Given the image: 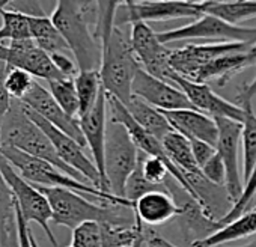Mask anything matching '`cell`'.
Instances as JSON below:
<instances>
[{
    "mask_svg": "<svg viewBox=\"0 0 256 247\" xmlns=\"http://www.w3.org/2000/svg\"><path fill=\"white\" fill-rule=\"evenodd\" d=\"M70 247H72V246H70Z\"/></svg>",
    "mask_w": 256,
    "mask_h": 247,
    "instance_id": "c3c4849f",
    "label": "cell"
},
{
    "mask_svg": "<svg viewBox=\"0 0 256 247\" xmlns=\"http://www.w3.org/2000/svg\"><path fill=\"white\" fill-rule=\"evenodd\" d=\"M200 172L204 174V176L216 184V186H224L226 184V168L222 162V158L218 157V154H216L202 169Z\"/></svg>",
    "mask_w": 256,
    "mask_h": 247,
    "instance_id": "d590c367",
    "label": "cell"
},
{
    "mask_svg": "<svg viewBox=\"0 0 256 247\" xmlns=\"http://www.w3.org/2000/svg\"><path fill=\"white\" fill-rule=\"evenodd\" d=\"M23 106L29 108L30 112L41 116L44 120L50 122L53 127L64 132L74 140H77L80 145L86 146V140L83 138L80 124L77 118L70 116L64 112V108L56 102V100L52 96L48 89L42 88L38 82L34 83L32 89L28 92V95L22 100Z\"/></svg>",
    "mask_w": 256,
    "mask_h": 247,
    "instance_id": "ac0fdd59",
    "label": "cell"
},
{
    "mask_svg": "<svg viewBox=\"0 0 256 247\" xmlns=\"http://www.w3.org/2000/svg\"><path fill=\"white\" fill-rule=\"evenodd\" d=\"M139 162V150L130 134L119 122L110 120L106 133V178L108 192L120 199H125V186L134 172Z\"/></svg>",
    "mask_w": 256,
    "mask_h": 247,
    "instance_id": "8992f818",
    "label": "cell"
},
{
    "mask_svg": "<svg viewBox=\"0 0 256 247\" xmlns=\"http://www.w3.org/2000/svg\"><path fill=\"white\" fill-rule=\"evenodd\" d=\"M5 8L10 11H16L18 14H23L26 17H46V11L41 2H26V0L17 2V0H12V2L5 4Z\"/></svg>",
    "mask_w": 256,
    "mask_h": 247,
    "instance_id": "74e56055",
    "label": "cell"
},
{
    "mask_svg": "<svg viewBox=\"0 0 256 247\" xmlns=\"http://www.w3.org/2000/svg\"><path fill=\"white\" fill-rule=\"evenodd\" d=\"M2 172L10 188L12 190L16 206L20 210L24 220L28 223L30 222L38 223L44 229L52 246L58 247V240L50 229V222L53 220V211L47 198L40 192L38 187L32 186L24 178H22L18 172L6 162L5 157L2 162Z\"/></svg>",
    "mask_w": 256,
    "mask_h": 247,
    "instance_id": "9c48e42d",
    "label": "cell"
},
{
    "mask_svg": "<svg viewBox=\"0 0 256 247\" xmlns=\"http://www.w3.org/2000/svg\"><path fill=\"white\" fill-rule=\"evenodd\" d=\"M247 59H248V62H250V66L256 64V44L252 46V47L247 50Z\"/></svg>",
    "mask_w": 256,
    "mask_h": 247,
    "instance_id": "ee69618b",
    "label": "cell"
},
{
    "mask_svg": "<svg viewBox=\"0 0 256 247\" xmlns=\"http://www.w3.org/2000/svg\"><path fill=\"white\" fill-rule=\"evenodd\" d=\"M188 140L192 144V151H193L194 160H196L199 169H202L217 154V150H216V146H212L206 142L198 140V139H188Z\"/></svg>",
    "mask_w": 256,
    "mask_h": 247,
    "instance_id": "f35d334b",
    "label": "cell"
},
{
    "mask_svg": "<svg viewBox=\"0 0 256 247\" xmlns=\"http://www.w3.org/2000/svg\"><path fill=\"white\" fill-rule=\"evenodd\" d=\"M238 247H256V240L248 242V244H246V246H238Z\"/></svg>",
    "mask_w": 256,
    "mask_h": 247,
    "instance_id": "bcb514c9",
    "label": "cell"
},
{
    "mask_svg": "<svg viewBox=\"0 0 256 247\" xmlns=\"http://www.w3.org/2000/svg\"><path fill=\"white\" fill-rule=\"evenodd\" d=\"M0 154L6 158V162L18 172V175L22 178H24L28 182H30L35 187H64V188H70V190L83 193L86 196H92L104 204L125 205V206L134 208V205L128 199H120L113 194L104 193L90 184L82 182V181L66 175L65 172H62L52 163L35 158L32 156H28L16 148L0 146Z\"/></svg>",
    "mask_w": 256,
    "mask_h": 247,
    "instance_id": "5b68a950",
    "label": "cell"
},
{
    "mask_svg": "<svg viewBox=\"0 0 256 247\" xmlns=\"http://www.w3.org/2000/svg\"><path fill=\"white\" fill-rule=\"evenodd\" d=\"M107 94L102 89L96 104L94 108L86 113L84 116L78 118V124L92 154V162L95 163L100 176H101V192L108 193L107 178H106V168H104V157H106V133H107Z\"/></svg>",
    "mask_w": 256,
    "mask_h": 247,
    "instance_id": "e0dca14e",
    "label": "cell"
},
{
    "mask_svg": "<svg viewBox=\"0 0 256 247\" xmlns=\"http://www.w3.org/2000/svg\"><path fill=\"white\" fill-rule=\"evenodd\" d=\"M0 62L6 64L11 68L23 70L32 77L42 78L47 83L65 77L54 66L52 56L41 50L34 40L8 44L0 42Z\"/></svg>",
    "mask_w": 256,
    "mask_h": 247,
    "instance_id": "7c38bea8",
    "label": "cell"
},
{
    "mask_svg": "<svg viewBox=\"0 0 256 247\" xmlns=\"http://www.w3.org/2000/svg\"><path fill=\"white\" fill-rule=\"evenodd\" d=\"M5 4H6V0H0V18H2L0 42H4V41L16 42V41L32 40L29 18L23 14L6 10Z\"/></svg>",
    "mask_w": 256,
    "mask_h": 247,
    "instance_id": "484cf974",
    "label": "cell"
},
{
    "mask_svg": "<svg viewBox=\"0 0 256 247\" xmlns=\"http://www.w3.org/2000/svg\"><path fill=\"white\" fill-rule=\"evenodd\" d=\"M98 2H56L52 22L68 44L80 71H100L101 42L96 36Z\"/></svg>",
    "mask_w": 256,
    "mask_h": 247,
    "instance_id": "7a4b0ae2",
    "label": "cell"
},
{
    "mask_svg": "<svg viewBox=\"0 0 256 247\" xmlns=\"http://www.w3.org/2000/svg\"><path fill=\"white\" fill-rule=\"evenodd\" d=\"M139 158H140L142 172H144L145 180L158 188H164V182L170 176L169 166L163 160H160L157 157L146 156L140 151H139Z\"/></svg>",
    "mask_w": 256,
    "mask_h": 247,
    "instance_id": "f546056e",
    "label": "cell"
},
{
    "mask_svg": "<svg viewBox=\"0 0 256 247\" xmlns=\"http://www.w3.org/2000/svg\"><path fill=\"white\" fill-rule=\"evenodd\" d=\"M125 107L128 108V112H130V114L133 116V119L139 124V126L146 133H150L151 136L158 139L160 142H163V139L169 133L174 132L168 118L158 108L152 107L151 104L145 102L144 100L133 96L132 101Z\"/></svg>",
    "mask_w": 256,
    "mask_h": 247,
    "instance_id": "44dd1931",
    "label": "cell"
},
{
    "mask_svg": "<svg viewBox=\"0 0 256 247\" xmlns=\"http://www.w3.org/2000/svg\"><path fill=\"white\" fill-rule=\"evenodd\" d=\"M0 146H11L28 156L44 160L65 172L66 175L89 184L78 172L66 166L58 156L53 144L47 134L29 118L22 101L14 100L10 113L5 118L2 134H0ZM92 186V184H90Z\"/></svg>",
    "mask_w": 256,
    "mask_h": 247,
    "instance_id": "277c9868",
    "label": "cell"
},
{
    "mask_svg": "<svg viewBox=\"0 0 256 247\" xmlns=\"http://www.w3.org/2000/svg\"><path fill=\"white\" fill-rule=\"evenodd\" d=\"M120 2H98L96 36L101 42L100 77L107 95L126 106L133 98V82L142 68L130 36L114 24Z\"/></svg>",
    "mask_w": 256,
    "mask_h": 247,
    "instance_id": "6da1fadb",
    "label": "cell"
},
{
    "mask_svg": "<svg viewBox=\"0 0 256 247\" xmlns=\"http://www.w3.org/2000/svg\"><path fill=\"white\" fill-rule=\"evenodd\" d=\"M250 235H256V208L246 211L242 216L223 226L220 230H217L206 240L194 242L193 247H218L222 244L232 242Z\"/></svg>",
    "mask_w": 256,
    "mask_h": 247,
    "instance_id": "7402d4cb",
    "label": "cell"
},
{
    "mask_svg": "<svg viewBox=\"0 0 256 247\" xmlns=\"http://www.w3.org/2000/svg\"><path fill=\"white\" fill-rule=\"evenodd\" d=\"M116 12L114 24L168 22L178 18H200L205 14L204 2H188V0H148V2H120Z\"/></svg>",
    "mask_w": 256,
    "mask_h": 247,
    "instance_id": "52a82bcc",
    "label": "cell"
},
{
    "mask_svg": "<svg viewBox=\"0 0 256 247\" xmlns=\"http://www.w3.org/2000/svg\"><path fill=\"white\" fill-rule=\"evenodd\" d=\"M48 92L56 100V102L64 108L65 113L78 119L80 102H78V95H77L74 78L64 77L59 80L48 82Z\"/></svg>",
    "mask_w": 256,
    "mask_h": 247,
    "instance_id": "f1b7e54d",
    "label": "cell"
},
{
    "mask_svg": "<svg viewBox=\"0 0 256 247\" xmlns=\"http://www.w3.org/2000/svg\"><path fill=\"white\" fill-rule=\"evenodd\" d=\"M52 60L54 64V66L58 68V71L65 76V77H70V78H76V76L80 72L77 64L70 59L66 56V53H56V54H52Z\"/></svg>",
    "mask_w": 256,
    "mask_h": 247,
    "instance_id": "ab89813d",
    "label": "cell"
},
{
    "mask_svg": "<svg viewBox=\"0 0 256 247\" xmlns=\"http://www.w3.org/2000/svg\"><path fill=\"white\" fill-rule=\"evenodd\" d=\"M256 96V77L244 84L240 90V94L236 95V100H238V106L240 107H244V106H252V100Z\"/></svg>",
    "mask_w": 256,
    "mask_h": 247,
    "instance_id": "b9f144b4",
    "label": "cell"
},
{
    "mask_svg": "<svg viewBox=\"0 0 256 247\" xmlns=\"http://www.w3.org/2000/svg\"><path fill=\"white\" fill-rule=\"evenodd\" d=\"M241 108L244 110L241 145H242V157H244L242 178L246 181L256 164V113L253 112L252 106H244Z\"/></svg>",
    "mask_w": 256,
    "mask_h": 247,
    "instance_id": "83f0119b",
    "label": "cell"
},
{
    "mask_svg": "<svg viewBox=\"0 0 256 247\" xmlns=\"http://www.w3.org/2000/svg\"><path fill=\"white\" fill-rule=\"evenodd\" d=\"M250 47H252L250 44H244V42H216V44H200V46L188 44L182 48L172 50L170 66L182 78L194 82L199 70L206 64H210L211 60L226 54L247 52Z\"/></svg>",
    "mask_w": 256,
    "mask_h": 247,
    "instance_id": "4fadbf2b",
    "label": "cell"
},
{
    "mask_svg": "<svg viewBox=\"0 0 256 247\" xmlns=\"http://www.w3.org/2000/svg\"><path fill=\"white\" fill-rule=\"evenodd\" d=\"M254 194H256V164H254L252 174L248 175V178L244 181V188H242L240 199L234 204L232 210L222 220H218L222 223V226H226L230 222H234L235 218H238L240 216H242L247 211V206L252 202V199L254 198Z\"/></svg>",
    "mask_w": 256,
    "mask_h": 247,
    "instance_id": "4dcf8cb0",
    "label": "cell"
},
{
    "mask_svg": "<svg viewBox=\"0 0 256 247\" xmlns=\"http://www.w3.org/2000/svg\"><path fill=\"white\" fill-rule=\"evenodd\" d=\"M2 162H4V156L0 154V218L8 217V216H14L16 214V200H14V194L12 190L10 188L4 172H2Z\"/></svg>",
    "mask_w": 256,
    "mask_h": 247,
    "instance_id": "e575fe53",
    "label": "cell"
},
{
    "mask_svg": "<svg viewBox=\"0 0 256 247\" xmlns=\"http://www.w3.org/2000/svg\"><path fill=\"white\" fill-rule=\"evenodd\" d=\"M72 247H102L101 223L86 222L72 229Z\"/></svg>",
    "mask_w": 256,
    "mask_h": 247,
    "instance_id": "d6a6232c",
    "label": "cell"
},
{
    "mask_svg": "<svg viewBox=\"0 0 256 247\" xmlns=\"http://www.w3.org/2000/svg\"><path fill=\"white\" fill-rule=\"evenodd\" d=\"M146 241H150L151 244H154L156 247H178L176 244H174V242H170V241H168L166 238H163V236H160V235H157V234H151L150 236H148V240Z\"/></svg>",
    "mask_w": 256,
    "mask_h": 247,
    "instance_id": "7bdbcfd3",
    "label": "cell"
},
{
    "mask_svg": "<svg viewBox=\"0 0 256 247\" xmlns=\"http://www.w3.org/2000/svg\"><path fill=\"white\" fill-rule=\"evenodd\" d=\"M30 241H32V246H34V247H40V246H38V242H36V238H35V235L32 234V230H30Z\"/></svg>",
    "mask_w": 256,
    "mask_h": 247,
    "instance_id": "f6af8a7d",
    "label": "cell"
},
{
    "mask_svg": "<svg viewBox=\"0 0 256 247\" xmlns=\"http://www.w3.org/2000/svg\"><path fill=\"white\" fill-rule=\"evenodd\" d=\"M74 83H76L78 102H80L78 118H82L94 108V106L96 104L102 92L100 71H80L76 76Z\"/></svg>",
    "mask_w": 256,
    "mask_h": 247,
    "instance_id": "4316f807",
    "label": "cell"
},
{
    "mask_svg": "<svg viewBox=\"0 0 256 247\" xmlns=\"http://www.w3.org/2000/svg\"><path fill=\"white\" fill-rule=\"evenodd\" d=\"M218 128V140L216 145L217 154L222 158L224 168H226V190L232 202L235 204L241 193H242V181H241V174H240V145H241V134H242V124L232 120V119H224V118H217L214 119Z\"/></svg>",
    "mask_w": 256,
    "mask_h": 247,
    "instance_id": "5bb4252c",
    "label": "cell"
},
{
    "mask_svg": "<svg viewBox=\"0 0 256 247\" xmlns=\"http://www.w3.org/2000/svg\"><path fill=\"white\" fill-rule=\"evenodd\" d=\"M34 83H35L34 77L30 74H28L26 71L8 66L5 86L12 100L22 101L28 95V92L32 89Z\"/></svg>",
    "mask_w": 256,
    "mask_h": 247,
    "instance_id": "1f68e13d",
    "label": "cell"
},
{
    "mask_svg": "<svg viewBox=\"0 0 256 247\" xmlns=\"http://www.w3.org/2000/svg\"><path fill=\"white\" fill-rule=\"evenodd\" d=\"M16 217H17V224H18V236H20V247H34L30 241V229L29 223L24 220L22 216L20 210L16 206Z\"/></svg>",
    "mask_w": 256,
    "mask_h": 247,
    "instance_id": "60d3db41",
    "label": "cell"
},
{
    "mask_svg": "<svg viewBox=\"0 0 256 247\" xmlns=\"http://www.w3.org/2000/svg\"><path fill=\"white\" fill-rule=\"evenodd\" d=\"M170 83L186 94V96L188 98V101L198 112H202L211 116L212 119L224 118V119H232V120L242 124L244 110L238 104H234L224 100L223 96L217 95L206 83L192 82V80L182 78L178 74L174 76Z\"/></svg>",
    "mask_w": 256,
    "mask_h": 247,
    "instance_id": "2e32d148",
    "label": "cell"
},
{
    "mask_svg": "<svg viewBox=\"0 0 256 247\" xmlns=\"http://www.w3.org/2000/svg\"><path fill=\"white\" fill-rule=\"evenodd\" d=\"M162 145H163L164 152L169 157V160L175 164V168L182 175L200 172V169L194 160L193 151H192V144L186 136H182L174 130L163 139Z\"/></svg>",
    "mask_w": 256,
    "mask_h": 247,
    "instance_id": "d4e9b609",
    "label": "cell"
},
{
    "mask_svg": "<svg viewBox=\"0 0 256 247\" xmlns=\"http://www.w3.org/2000/svg\"><path fill=\"white\" fill-rule=\"evenodd\" d=\"M130 42L136 58L146 72L160 80L169 83L172 82L174 76H176V72L170 66L172 50L160 42L157 32H154V29L148 23L132 24Z\"/></svg>",
    "mask_w": 256,
    "mask_h": 247,
    "instance_id": "30bf717a",
    "label": "cell"
},
{
    "mask_svg": "<svg viewBox=\"0 0 256 247\" xmlns=\"http://www.w3.org/2000/svg\"><path fill=\"white\" fill-rule=\"evenodd\" d=\"M205 14L214 16L229 24L240 26L246 20L256 18V0H234V2H218L206 0L204 2Z\"/></svg>",
    "mask_w": 256,
    "mask_h": 247,
    "instance_id": "603a6c76",
    "label": "cell"
},
{
    "mask_svg": "<svg viewBox=\"0 0 256 247\" xmlns=\"http://www.w3.org/2000/svg\"><path fill=\"white\" fill-rule=\"evenodd\" d=\"M47 198L52 211L53 223L76 229L86 222L114 223V224H136L138 218L134 210L125 205L114 204H94L83 196V193L64 187H38Z\"/></svg>",
    "mask_w": 256,
    "mask_h": 247,
    "instance_id": "3957f363",
    "label": "cell"
},
{
    "mask_svg": "<svg viewBox=\"0 0 256 247\" xmlns=\"http://www.w3.org/2000/svg\"><path fill=\"white\" fill-rule=\"evenodd\" d=\"M158 40L164 46L174 41L184 40H220V42H244L256 44V28H244L229 24L214 16L204 14L190 24L158 32Z\"/></svg>",
    "mask_w": 256,
    "mask_h": 247,
    "instance_id": "ba28073f",
    "label": "cell"
},
{
    "mask_svg": "<svg viewBox=\"0 0 256 247\" xmlns=\"http://www.w3.org/2000/svg\"><path fill=\"white\" fill-rule=\"evenodd\" d=\"M172 128L187 139H198L206 142L212 146L217 145L218 140V128L216 120L194 108L175 110V112H162Z\"/></svg>",
    "mask_w": 256,
    "mask_h": 247,
    "instance_id": "d6986e66",
    "label": "cell"
},
{
    "mask_svg": "<svg viewBox=\"0 0 256 247\" xmlns=\"http://www.w3.org/2000/svg\"><path fill=\"white\" fill-rule=\"evenodd\" d=\"M0 247H20L16 214L0 218Z\"/></svg>",
    "mask_w": 256,
    "mask_h": 247,
    "instance_id": "836d02e7",
    "label": "cell"
},
{
    "mask_svg": "<svg viewBox=\"0 0 256 247\" xmlns=\"http://www.w3.org/2000/svg\"><path fill=\"white\" fill-rule=\"evenodd\" d=\"M134 214L139 224L160 226L180 216L181 208L168 190H152L134 202Z\"/></svg>",
    "mask_w": 256,
    "mask_h": 247,
    "instance_id": "ffe728a7",
    "label": "cell"
},
{
    "mask_svg": "<svg viewBox=\"0 0 256 247\" xmlns=\"http://www.w3.org/2000/svg\"><path fill=\"white\" fill-rule=\"evenodd\" d=\"M144 247H156L154 244H151L150 241H145V244H144Z\"/></svg>",
    "mask_w": 256,
    "mask_h": 247,
    "instance_id": "7dc6e473",
    "label": "cell"
},
{
    "mask_svg": "<svg viewBox=\"0 0 256 247\" xmlns=\"http://www.w3.org/2000/svg\"><path fill=\"white\" fill-rule=\"evenodd\" d=\"M133 96L144 100L160 112H175L194 108L186 94L175 84L160 80L140 68L133 82ZM196 110V108H194Z\"/></svg>",
    "mask_w": 256,
    "mask_h": 247,
    "instance_id": "9a60e30c",
    "label": "cell"
},
{
    "mask_svg": "<svg viewBox=\"0 0 256 247\" xmlns=\"http://www.w3.org/2000/svg\"><path fill=\"white\" fill-rule=\"evenodd\" d=\"M6 72H8V65L0 62V134H2V127L6 114L10 113L11 107H12V98L5 86V80H6Z\"/></svg>",
    "mask_w": 256,
    "mask_h": 247,
    "instance_id": "8d00e7d4",
    "label": "cell"
},
{
    "mask_svg": "<svg viewBox=\"0 0 256 247\" xmlns=\"http://www.w3.org/2000/svg\"><path fill=\"white\" fill-rule=\"evenodd\" d=\"M30 24V34L35 44L44 50L46 53L56 54L70 52L68 44L65 42L64 36L52 22V17H28Z\"/></svg>",
    "mask_w": 256,
    "mask_h": 247,
    "instance_id": "cb8c5ba5",
    "label": "cell"
},
{
    "mask_svg": "<svg viewBox=\"0 0 256 247\" xmlns=\"http://www.w3.org/2000/svg\"><path fill=\"white\" fill-rule=\"evenodd\" d=\"M26 112H28L29 118L47 134V138L53 144V146H54L59 158L66 166H70L71 169H74L76 172H78L89 184H92L94 187H96L98 190H101V176H100V172H98L95 163L84 154V151H83L84 146L80 145L72 138H70L68 134H65L64 132H60L56 127H53L50 122L44 120L41 116H38L36 113L30 112L29 108H26Z\"/></svg>",
    "mask_w": 256,
    "mask_h": 247,
    "instance_id": "8fae6325",
    "label": "cell"
}]
</instances>
